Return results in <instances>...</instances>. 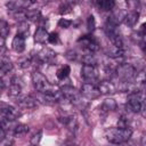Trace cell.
<instances>
[{
    "label": "cell",
    "mask_w": 146,
    "mask_h": 146,
    "mask_svg": "<svg viewBox=\"0 0 146 146\" xmlns=\"http://www.w3.org/2000/svg\"><path fill=\"white\" fill-rule=\"evenodd\" d=\"M132 131L129 128H113L110 129L106 133L107 140L112 144H123L129 141L131 138Z\"/></svg>",
    "instance_id": "6da1fadb"
},
{
    "label": "cell",
    "mask_w": 146,
    "mask_h": 146,
    "mask_svg": "<svg viewBox=\"0 0 146 146\" xmlns=\"http://www.w3.org/2000/svg\"><path fill=\"white\" fill-rule=\"evenodd\" d=\"M31 79H32V83H33V87L34 89L40 92V94H44L47 91H49L51 89V86L48 81V79L39 71H34L31 75Z\"/></svg>",
    "instance_id": "7a4b0ae2"
},
{
    "label": "cell",
    "mask_w": 146,
    "mask_h": 146,
    "mask_svg": "<svg viewBox=\"0 0 146 146\" xmlns=\"http://www.w3.org/2000/svg\"><path fill=\"white\" fill-rule=\"evenodd\" d=\"M116 76L121 81H131L136 75V68L128 63H121L119 64L114 70Z\"/></svg>",
    "instance_id": "3957f363"
},
{
    "label": "cell",
    "mask_w": 146,
    "mask_h": 146,
    "mask_svg": "<svg viewBox=\"0 0 146 146\" xmlns=\"http://www.w3.org/2000/svg\"><path fill=\"white\" fill-rule=\"evenodd\" d=\"M144 106V94L143 91H133L128 96V107L133 113H139L143 111Z\"/></svg>",
    "instance_id": "277c9868"
},
{
    "label": "cell",
    "mask_w": 146,
    "mask_h": 146,
    "mask_svg": "<svg viewBox=\"0 0 146 146\" xmlns=\"http://www.w3.org/2000/svg\"><path fill=\"white\" fill-rule=\"evenodd\" d=\"M80 94L84 98H87L89 100L96 99V98H98L100 96V92H99L97 86L94 84V83H90V82H86V83L82 84L81 90H80Z\"/></svg>",
    "instance_id": "5b68a950"
},
{
    "label": "cell",
    "mask_w": 146,
    "mask_h": 146,
    "mask_svg": "<svg viewBox=\"0 0 146 146\" xmlns=\"http://www.w3.org/2000/svg\"><path fill=\"white\" fill-rule=\"evenodd\" d=\"M0 116L1 117H5L9 121H15L16 119H18L21 116V113L17 108H15L14 106H10V105H1L0 106Z\"/></svg>",
    "instance_id": "8992f818"
},
{
    "label": "cell",
    "mask_w": 146,
    "mask_h": 146,
    "mask_svg": "<svg viewBox=\"0 0 146 146\" xmlns=\"http://www.w3.org/2000/svg\"><path fill=\"white\" fill-rule=\"evenodd\" d=\"M78 42L82 43V47L92 54L99 49V43L95 40L92 35H83L78 40Z\"/></svg>",
    "instance_id": "52a82bcc"
},
{
    "label": "cell",
    "mask_w": 146,
    "mask_h": 146,
    "mask_svg": "<svg viewBox=\"0 0 146 146\" xmlns=\"http://www.w3.org/2000/svg\"><path fill=\"white\" fill-rule=\"evenodd\" d=\"M60 92L63 98L71 100L72 103L79 102L80 100V91H78L76 88H74L73 86H64L60 88Z\"/></svg>",
    "instance_id": "ba28073f"
},
{
    "label": "cell",
    "mask_w": 146,
    "mask_h": 146,
    "mask_svg": "<svg viewBox=\"0 0 146 146\" xmlns=\"http://www.w3.org/2000/svg\"><path fill=\"white\" fill-rule=\"evenodd\" d=\"M81 76L87 81L92 83L98 79V71L96 66H90V65H82L81 67Z\"/></svg>",
    "instance_id": "9c48e42d"
},
{
    "label": "cell",
    "mask_w": 146,
    "mask_h": 146,
    "mask_svg": "<svg viewBox=\"0 0 146 146\" xmlns=\"http://www.w3.org/2000/svg\"><path fill=\"white\" fill-rule=\"evenodd\" d=\"M17 104L23 108H34L38 105V102L31 95H23V96H18Z\"/></svg>",
    "instance_id": "30bf717a"
},
{
    "label": "cell",
    "mask_w": 146,
    "mask_h": 146,
    "mask_svg": "<svg viewBox=\"0 0 146 146\" xmlns=\"http://www.w3.org/2000/svg\"><path fill=\"white\" fill-rule=\"evenodd\" d=\"M100 95H113L116 92V88H115V83H113L112 81L108 80H104L100 81L97 86Z\"/></svg>",
    "instance_id": "8fae6325"
},
{
    "label": "cell",
    "mask_w": 146,
    "mask_h": 146,
    "mask_svg": "<svg viewBox=\"0 0 146 146\" xmlns=\"http://www.w3.org/2000/svg\"><path fill=\"white\" fill-rule=\"evenodd\" d=\"M56 58V52L49 48L42 49L38 55V60L41 63H52V60Z\"/></svg>",
    "instance_id": "7c38bea8"
},
{
    "label": "cell",
    "mask_w": 146,
    "mask_h": 146,
    "mask_svg": "<svg viewBox=\"0 0 146 146\" xmlns=\"http://www.w3.org/2000/svg\"><path fill=\"white\" fill-rule=\"evenodd\" d=\"M11 48L15 52H23L25 50V39L18 34H16L13 39V42H11Z\"/></svg>",
    "instance_id": "4fadbf2b"
},
{
    "label": "cell",
    "mask_w": 146,
    "mask_h": 146,
    "mask_svg": "<svg viewBox=\"0 0 146 146\" xmlns=\"http://www.w3.org/2000/svg\"><path fill=\"white\" fill-rule=\"evenodd\" d=\"M48 36L49 33L43 26H39L34 32V41L36 43H44L46 41H48Z\"/></svg>",
    "instance_id": "5bb4252c"
},
{
    "label": "cell",
    "mask_w": 146,
    "mask_h": 146,
    "mask_svg": "<svg viewBox=\"0 0 146 146\" xmlns=\"http://www.w3.org/2000/svg\"><path fill=\"white\" fill-rule=\"evenodd\" d=\"M138 21H139V13L135 11V10L130 11V13H127L125 16H124V19H123L124 24L129 27H133L137 24Z\"/></svg>",
    "instance_id": "9a60e30c"
},
{
    "label": "cell",
    "mask_w": 146,
    "mask_h": 146,
    "mask_svg": "<svg viewBox=\"0 0 146 146\" xmlns=\"http://www.w3.org/2000/svg\"><path fill=\"white\" fill-rule=\"evenodd\" d=\"M60 121L63 124H65L68 130L71 131H75L76 128H78V122H76V117L74 115H70V116H64V117H60Z\"/></svg>",
    "instance_id": "2e32d148"
},
{
    "label": "cell",
    "mask_w": 146,
    "mask_h": 146,
    "mask_svg": "<svg viewBox=\"0 0 146 146\" xmlns=\"http://www.w3.org/2000/svg\"><path fill=\"white\" fill-rule=\"evenodd\" d=\"M13 63L6 56H0V73L7 74L13 70Z\"/></svg>",
    "instance_id": "e0dca14e"
},
{
    "label": "cell",
    "mask_w": 146,
    "mask_h": 146,
    "mask_svg": "<svg viewBox=\"0 0 146 146\" xmlns=\"http://www.w3.org/2000/svg\"><path fill=\"white\" fill-rule=\"evenodd\" d=\"M24 15H25V18H27L30 21H38L41 17V11L39 8L29 7L27 9L24 10Z\"/></svg>",
    "instance_id": "ac0fdd59"
},
{
    "label": "cell",
    "mask_w": 146,
    "mask_h": 146,
    "mask_svg": "<svg viewBox=\"0 0 146 146\" xmlns=\"http://www.w3.org/2000/svg\"><path fill=\"white\" fill-rule=\"evenodd\" d=\"M21 91H22V86L14 79L8 88V95H10L13 97H18V96H21Z\"/></svg>",
    "instance_id": "d6986e66"
},
{
    "label": "cell",
    "mask_w": 146,
    "mask_h": 146,
    "mask_svg": "<svg viewBox=\"0 0 146 146\" xmlns=\"http://www.w3.org/2000/svg\"><path fill=\"white\" fill-rule=\"evenodd\" d=\"M17 34L23 36L24 39H26L30 35V25L27 24L26 21H22L18 24V30H17Z\"/></svg>",
    "instance_id": "ffe728a7"
},
{
    "label": "cell",
    "mask_w": 146,
    "mask_h": 146,
    "mask_svg": "<svg viewBox=\"0 0 146 146\" xmlns=\"http://www.w3.org/2000/svg\"><path fill=\"white\" fill-rule=\"evenodd\" d=\"M29 130H30L29 125H26L24 123H18V124H16L14 127V131L13 132H14L15 137H22V136H25L29 132Z\"/></svg>",
    "instance_id": "44dd1931"
},
{
    "label": "cell",
    "mask_w": 146,
    "mask_h": 146,
    "mask_svg": "<svg viewBox=\"0 0 146 146\" xmlns=\"http://www.w3.org/2000/svg\"><path fill=\"white\" fill-rule=\"evenodd\" d=\"M116 107H117V104H116L115 99H113V98H106L102 104V110L105 112L114 111V110H116Z\"/></svg>",
    "instance_id": "7402d4cb"
},
{
    "label": "cell",
    "mask_w": 146,
    "mask_h": 146,
    "mask_svg": "<svg viewBox=\"0 0 146 146\" xmlns=\"http://www.w3.org/2000/svg\"><path fill=\"white\" fill-rule=\"evenodd\" d=\"M97 57L92 54V52H88L86 55L82 56V63L83 65H90V66H96L97 65Z\"/></svg>",
    "instance_id": "603a6c76"
},
{
    "label": "cell",
    "mask_w": 146,
    "mask_h": 146,
    "mask_svg": "<svg viewBox=\"0 0 146 146\" xmlns=\"http://www.w3.org/2000/svg\"><path fill=\"white\" fill-rule=\"evenodd\" d=\"M97 6L103 10H112L115 7V2L113 0H102L97 2Z\"/></svg>",
    "instance_id": "cb8c5ba5"
},
{
    "label": "cell",
    "mask_w": 146,
    "mask_h": 146,
    "mask_svg": "<svg viewBox=\"0 0 146 146\" xmlns=\"http://www.w3.org/2000/svg\"><path fill=\"white\" fill-rule=\"evenodd\" d=\"M70 72H71V68H70V66H68V65L62 66V67L57 71V73H56L57 79H58V80H65V79L70 75Z\"/></svg>",
    "instance_id": "d4e9b609"
},
{
    "label": "cell",
    "mask_w": 146,
    "mask_h": 146,
    "mask_svg": "<svg viewBox=\"0 0 146 146\" xmlns=\"http://www.w3.org/2000/svg\"><path fill=\"white\" fill-rule=\"evenodd\" d=\"M9 32H10L9 24L5 19L0 18V36L6 39V36H8V34H9Z\"/></svg>",
    "instance_id": "484cf974"
},
{
    "label": "cell",
    "mask_w": 146,
    "mask_h": 146,
    "mask_svg": "<svg viewBox=\"0 0 146 146\" xmlns=\"http://www.w3.org/2000/svg\"><path fill=\"white\" fill-rule=\"evenodd\" d=\"M87 27H88L89 32H94L96 29V21H95V17L92 15H89L87 18Z\"/></svg>",
    "instance_id": "4316f807"
},
{
    "label": "cell",
    "mask_w": 146,
    "mask_h": 146,
    "mask_svg": "<svg viewBox=\"0 0 146 146\" xmlns=\"http://www.w3.org/2000/svg\"><path fill=\"white\" fill-rule=\"evenodd\" d=\"M41 137H42V131H41V130H39L38 132H35V133L32 136V138H31V140H30L31 145H32V146H36V145L40 143Z\"/></svg>",
    "instance_id": "83f0119b"
},
{
    "label": "cell",
    "mask_w": 146,
    "mask_h": 146,
    "mask_svg": "<svg viewBox=\"0 0 146 146\" xmlns=\"http://www.w3.org/2000/svg\"><path fill=\"white\" fill-rule=\"evenodd\" d=\"M71 9H72V6L68 2H63L59 6V13L60 14H67V13L71 11Z\"/></svg>",
    "instance_id": "f1b7e54d"
},
{
    "label": "cell",
    "mask_w": 146,
    "mask_h": 146,
    "mask_svg": "<svg viewBox=\"0 0 146 146\" xmlns=\"http://www.w3.org/2000/svg\"><path fill=\"white\" fill-rule=\"evenodd\" d=\"M48 42L51 43V44H56L59 42V36L56 32H51L49 33V36H48Z\"/></svg>",
    "instance_id": "f546056e"
},
{
    "label": "cell",
    "mask_w": 146,
    "mask_h": 146,
    "mask_svg": "<svg viewBox=\"0 0 146 146\" xmlns=\"http://www.w3.org/2000/svg\"><path fill=\"white\" fill-rule=\"evenodd\" d=\"M72 24V21L67 19V18H60L58 21V26L62 27V29H68Z\"/></svg>",
    "instance_id": "4dcf8cb0"
},
{
    "label": "cell",
    "mask_w": 146,
    "mask_h": 146,
    "mask_svg": "<svg viewBox=\"0 0 146 146\" xmlns=\"http://www.w3.org/2000/svg\"><path fill=\"white\" fill-rule=\"evenodd\" d=\"M30 64H31V59H30V58H24V59H21V60H19V66L23 67V68L29 67Z\"/></svg>",
    "instance_id": "1f68e13d"
},
{
    "label": "cell",
    "mask_w": 146,
    "mask_h": 146,
    "mask_svg": "<svg viewBox=\"0 0 146 146\" xmlns=\"http://www.w3.org/2000/svg\"><path fill=\"white\" fill-rule=\"evenodd\" d=\"M0 146H13V141L7 139V138H5L3 140L0 141Z\"/></svg>",
    "instance_id": "d6a6232c"
},
{
    "label": "cell",
    "mask_w": 146,
    "mask_h": 146,
    "mask_svg": "<svg viewBox=\"0 0 146 146\" xmlns=\"http://www.w3.org/2000/svg\"><path fill=\"white\" fill-rule=\"evenodd\" d=\"M6 138V130L0 125V141Z\"/></svg>",
    "instance_id": "836d02e7"
},
{
    "label": "cell",
    "mask_w": 146,
    "mask_h": 146,
    "mask_svg": "<svg viewBox=\"0 0 146 146\" xmlns=\"http://www.w3.org/2000/svg\"><path fill=\"white\" fill-rule=\"evenodd\" d=\"M5 86H6V84H5V81H3V79H2V78H0V91L5 89Z\"/></svg>",
    "instance_id": "e575fe53"
},
{
    "label": "cell",
    "mask_w": 146,
    "mask_h": 146,
    "mask_svg": "<svg viewBox=\"0 0 146 146\" xmlns=\"http://www.w3.org/2000/svg\"><path fill=\"white\" fill-rule=\"evenodd\" d=\"M5 48V39L0 36V50Z\"/></svg>",
    "instance_id": "d590c367"
}]
</instances>
